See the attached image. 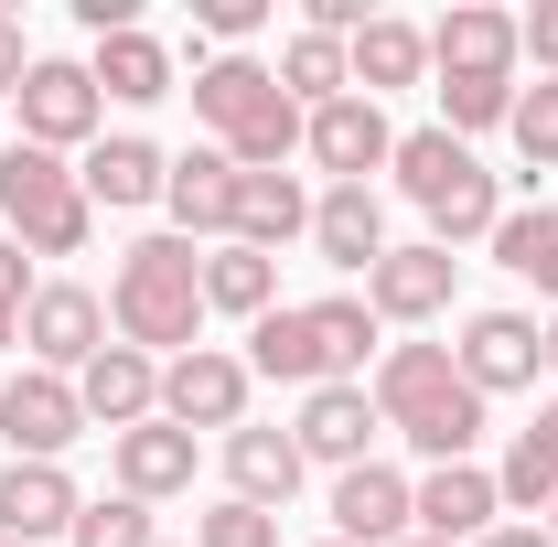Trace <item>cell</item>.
Masks as SVG:
<instances>
[{
    "instance_id": "obj_1",
    "label": "cell",
    "mask_w": 558,
    "mask_h": 547,
    "mask_svg": "<svg viewBox=\"0 0 558 547\" xmlns=\"http://www.w3.org/2000/svg\"><path fill=\"white\" fill-rule=\"evenodd\" d=\"M365 398H376V418L409 440L429 473H440V462H473V440H484V398H473V376L451 365V343H387L376 376H365Z\"/></svg>"
},
{
    "instance_id": "obj_2",
    "label": "cell",
    "mask_w": 558,
    "mask_h": 547,
    "mask_svg": "<svg viewBox=\"0 0 558 547\" xmlns=\"http://www.w3.org/2000/svg\"><path fill=\"white\" fill-rule=\"evenodd\" d=\"M108 333L140 343L150 365L161 354H194L205 343V258L183 236H140L119 258V279H108Z\"/></svg>"
},
{
    "instance_id": "obj_3",
    "label": "cell",
    "mask_w": 558,
    "mask_h": 547,
    "mask_svg": "<svg viewBox=\"0 0 558 547\" xmlns=\"http://www.w3.org/2000/svg\"><path fill=\"white\" fill-rule=\"evenodd\" d=\"M194 119L215 130V150L236 172H279L301 150V108L279 97V65H258V54H205L194 65Z\"/></svg>"
},
{
    "instance_id": "obj_4",
    "label": "cell",
    "mask_w": 558,
    "mask_h": 547,
    "mask_svg": "<svg viewBox=\"0 0 558 547\" xmlns=\"http://www.w3.org/2000/svg\"><path fill=\"white\" fill-rule=\"evenodd\" d=\"M86 226H97V205H86V183L65 172V150L11 139L0 150V236H22L33 258H75Z\"/></svg>"
},
{
    "instance_id": "obj_5",
    "label": "cell",
    "mask_w": 558,
    "mask_h": 547,
    "mask_svg": "<svg viewBox=\"0 0 558 547\" xmlns=\"http://www.w3.org/2000/svg\"><path fill=\"white\" fill-rule=\"evenodd\" d=\"M22 354H33L44 376H86V365L108 354V301H97L86 279H44V290L22 301Z\"/></svg>"
},
{
    "instance_id": "obj_6",
    "label": "cell",
    "mask_w": 558,
    "mask_h": 547,
    "mask_svg": "<svg viewBox=\"0 0 558 547\" xmlns=\"http://www.w3.org/2000/svg\"><path fill=\"white\" fill-rule=\"evenodd\" d=\"M247 354H226V343H194V354H172L161 365V418L172 429H247Z\"/></svg>"
},
{
    "instance_id": "obj_7",
    "label": "cell",
    "mask_w": 558,
    "mask_h": 547,
    "mask_svg": "<svg viewBox=\"0 0 558 547\" xmlns=\"http://www.w3.org/2000/svg\"><path fill=\"white\" fill-rule=\"evenodd\" d=\"M22 139L33 150H97V119H108V97H97V75L86 65H54V54H33V75H22Z\"/></svg>"
},
{
    "instance_id": "obj_8",
    "label": "cell",
    "mask_w": 558,
    "mask_h": 547,
    "mask_svg": "<svg viewBox=\"0 0 558 547\" xmlns=\"http://www.w3.org/2000/svg\"><path fill=\"white\" fill-rule=\"evenodd\" d=\"M0 440H11V462H65L75 440H86L75 376H44V365H22V376L0 387Z\"/></svg>"
},
{
    "instance_id": "obj_9",
    "label": "cell",
    "mask_w": 558,
    "mask_h": 547,
    "mask_svg": "<svg viewBox=\"0 0 558 547\" xmlns=\"http://www.w3.org/2000/svg\"><path fill=\"white\" fill-rule=\"evenodd\" d=\"M409 515H418V537L473 547V537H494V526H505V494H494L484 462H440V473L409 483Z\"/></svg>"
},
{
    "instance_id": "obj_10",
    "label": "cell",
    "mask_w": 558,
    "mask_h": 547,
    "mask_svg": "<svg viewBox=\"0 0 558 547\" xmlns=\"http://www.w3.org/2000/svg\"><path fill=\"white\" fill-rule=\"evenodd\" d=\"M451 365L473 376V398H515V387H537V365H548V343L526 312H473L462 343H451Z\"/></svg>"
},
{
    "instance_id": "obj_11",
    "label": "cell",
    "mask_w": 558,
    "mask_h": 547,
    "mask_svg": "<svg viewBox=\"0 0 558 547\" xmlns=\"http://www.w3.org/2000/svg\"><path fill=\"white\" fill-rule=\"evenodd\" d=\"M451 279H462V258L429 247V236H418V247H387V258L365 269V312H376V323H440V312H451Z\"/></svg>"
},
{
    "instance_id": "obj_12",
    "label": "cell",
    "mask_w": 558,
    "mask_h": 547,
    "mask_svg": "<svg viewBox=\"0 0 558 547\" xmlns=\"http://www.w3.org/2000/svg\"><path fill=\"white\" fill-rule=\"evenodd\" d=\"M301 150H312L333 183H365V172H387V161H398V130H387V108H376V97H333V108H312V119H301Z\"/></svg>"
},
{
    "instance_id": "obj_13",
    "label": "cell",
    "mask_w": 558,
    "mask_h": 547,
    "mask_svg": "<svg viewBox=\"0 0 558 547\" xmlns=\"http://www.w3.org/2000/svg\"><path fill=\"white\" fill-rule=\"evenodd\" d=\"M376 398L365 387H312L301 418H290V440H301V462H323V473H354V462H376Z\"/></svg>"
},
{
    "instance_id": "obj_14",
    "label": "cell",
    "mask_w": 558,
    "mask_h": 547,
    "mask_svg": "<svg viewBox=\"0 0 558 547\" xmlns=\"http://www.w3.org/2000/svg\"><path fill=\"white\" fill-rule=\"evenodd\" d=\"M75 409H86V429H140V418H161V365L140 354V343H108L86 376H75Z\"/></svg>"
},
{
    "instance_id": "obj_15",
    "label": "cell",
    "mask_w": 558,
    "mask_h": 547,
    "mask_svg": "<svg viewBox=\"0 0 558 547\" xmlns=\"http://www.w3.org/2000/svg\"><path fill=\"white\" fill-rule=\"evenodd\" d=\"M75 515H86V494H75L65 462H11V473H0V537L11 547L75 537Z\"/></svg>"
},
{
    "instance_id": "obj_16",
    "label": "cell",
    "mask_w": 558,
    "mask_h": 547,
    "mask_svg": "<svg viewBox=\"0 0 558 547\" xmlns=\"http://www.w3.org/2000/svg\"><path fill=\"white\" fill-rule=\"evenodd\" d=\"M333 537H344V547H398V537H418V515H409V473H387V462H354V473H333Z\"/></svg>"
},
{
    "instance_id": "obj_17",
    "label": "cell",
    "mask_w": 558,
    "mask_h": 547,
    "mask_svg": "<svg viewBox=\"0 0 558 547\" xmlns=\"http://www.w3.org/2000/svg\"><path fill=\"white\" fill-rule=\"evenodd\" d=\"M515 11H494V0H462V11H440L429 22V65L440 75H515Z\"/></svg>"
},
{
    "instance_id": "obj_18",
    "label": "cell",
    "mask_w": 558,
    "mask_h": 547,
    "mask_svg": "<svg viewBox=\"0 0 558 547\" xmlns=\"http://www.w3.org/2000/svg\"><path fill=\"white\" fill-rule=\"evenodd\" d=\"M161 205H172V236H183V247H194V236L226 247V236H236V161H226V150H183L172 183H161Z\"/></svg>"
},
{
    "instance_id": "obj_19",
    "label": "cell",
    "mask_w": 558,
    "mask_h": 547,
    "mask_svg": "<svg viewBox=\"0 0 558 547\" xmlns=\"http://www.w3.org/2000/svg\"><path fill=\"white\" fill-rule=\"evenodd\" d=\"M312 247H323V269H376V258H387V205H376V183H323V194H312Z\"/></svg>"
},
{
    "instance_id": "obj_20",
    "label": "cell",
    "mask_w": 558,
    "mask_h": 547,
    "mask_svg": "<svg viewBox=\"0 0 558 547\" xmlns=\"http://www.w3.org/2000/svg\"><path fill=\"white\" fill-rule=\"evenodd\" d=\"M108 462H119V494L140 505H161V494H194V429H172V418H140L108 440Z\"/></svg>"
},
{
    "instance_id": "obj_21",
    "label": "cell",
    "mask_w": 558,
    "mask_h": 547,
    "mask_svg": "<svg viewBox=\"0 0 558 547\" xmlns=\"http://www.w3.org/2000/svg\"><path fill=\"white\" fill-rule=\"evenodd\" d=\"M75 183H86V205L130 215V205H161V183H172V161H161V150H150L140 130H119V139H97V150L75 161Z\"/></svg>"
},
{
    "instance_id": "obj_22",
    "label": "cell",
    "mask_w": 558,
    "mask_h": 547,
    "mask_svg": "<svg viewBox=\"0 0 558 547\" xmlns=\"http://www.w3.org/2000/svg\"><path fill=\"white\" fill-rule=\"evenodd\" d=\"M247 376H279V387H333L323 376V333H312V301H279V312H258L247 323Z\"/></svg>"
},
{
    "instance_id": "obj_23",
    "label": "cell",
    "mask_w": 558,
    "mask_h": 547,
    "mask_svg": "<svg viewBox=\"0 0 558 547\" xmlns=\"http://www.w3.org/2000/svg\"><path fill=\"white\" fill-rule=\"evenodd\" d=\"M301 473H312V462H301V440H290V429H258V418H247V429H226V483H236V505H290V494H301Z\"/></svg>"
},
{
    "instance_id": "obj_24",
    "label": "cell",
    "mask_w": 558,
    "mask_h": 547,
    "mask_svg": "<svg viewBox=\"0 0 558 547\" xmlns=\"http://www.w3.org/2000/svg\"><path fill=\"white\" fill-rule=\"evenodd\" d=\"M290 236H312V194H301V172H236V247L279 258Z\"/></svg>"
},
{
    "instance_id": "obj_25",
    "label": "cell",
    "mask_w": 558,
    "mask_h": 547,
    "mask_svg": "<svg viewBox=\"0 0 558 547\" xmlns=\"http://www.w3.org/2000/svg\"><path fill=\"white\" fill-rule=\"evenodd\" d=\"M494 494H505V515H526V526L558 505V398L526 418V429H515V451L494 462Z\"/></svg>"
},
{
    "instance_id": "obj_26",
    "label": "cell",
    "mask_w": 558,
    "mask_h": 547,
    "mask_svg": "<svg viewBox=\"0 0 558 547\" xmlns=\"http://www.w3.org/2000/svg\"><path fill=\"white\" fill-rule=\"evenodd\" d=\"M344 65H354V97L418 86V75H429V33H418V22H398V11H376V22L344 44Z\"/></svg>"
},
{
    "instance_id": "obj_27",
    "label": "cell",
    "mask_w": 558,
    "mask_h": 547,
    "mask_svg": "<svg viewBox=\"0 0 558 547\" xmlns=\"http://www.w3.org/2000/svg\"><path fill=\"white\" fill-rule=\"evenodd\" d=\"M86 75H97V97H119V108H150V97H172V54H161V33H108L97 54H86Z\"/></svg>"
},
{
    "instance_id": "obj_28",
    "label": "cell",
    "mask_w": 558,
    "mask_h": 547,
    "mask_svg": "<svg viewBox=\"0 0 558 547\" xmlns=\"http://www.w3.org/2000/svg\"><path fill=\"white\" fill-rule=\"evenodd\" d=\"M205 312H236V323H258V312H279V258H258V247H205Z\"/></svg>"
},
{
    "instance_id": "obj_29",
    "label": "cell",
    "mask_w": 558,
    "mask_h": 547,
    "mask_svg": "<svg viewBox=\"0 0 558 547\" xmlns=\"http://www.w3.org/2000/svg\"><path fill=\"white\" fill-rule=\"evenodd\" d=\"M279 97L312 119V108H333V97H354V65H344V44L333 33H290L279 44Z\"/></svg>"
},
{
    "instance_id": "obj_30",
    "label": "cell",
    "mask_w": 558,
    "mask_h": 547,
    "mask_svg": "<svg viewBox=\"0 0 558 547\" xmlns=\"http://www.w3.org/2000/svg\"><path fill=\"white\" fill-rule=\"evenodd\" d=\"M484 247H494V269L537 279V290L558 301V205H505V226H494Z\"/></svg>"
},
{
    "instance_id": "obj_31",
    "label": "cell",
    "mask_w": 558,
    "mask_h": 547,
    "mask_svg": "<svg viewBox=\"0 0 558 547\" xmlns=\"http://www.w3.org/2000/svg\"><path fill=\"white\" fill-rule=\"evenodd\" d=\"M515 119V75H440V130H505Z\"/></svg>"
},
{
    "instance_id": "obj_32",
    "label": "cell",
    "mask_w": 558,
    "mask_h": 547,
    "mask_svg": "<svg viewBox=\"0 0 558 547\" xmlns=\"http://www.w3.org/2000/svg\"><path fill=\"white\" fill-rule=\"evenodd\" d=\"M515 150H526V172H558V75H537V86H515Z\"/></svg>"
},
{
    "instance_id": "obj_33",
    "label": "cell",
    "mask_w": 558,
    "mask_h": 547,
    "mask_svg": "<svg viewBox=\"0 0 558 547\" xmlns=\"http://www.w3.org/2000/svg\"><path fill=\"white\" fill-rule=\"evenodd\" d=\"M65 547H161V537H150V505H140V494H97V505L75 515Z\"/></svg>"
},
{
    "instance_id": "obj_34",
    "label": "cell",
    "mask_w": 558,
    "mask_h": 547,
    "mask_svg": "<svg viewBox=\"0 0 558 547\" xmlns=\"http://www.w3.org/2000/svg\"><path fill=\"white\" fill-rule=\"evenodd\" d=\"M194 547H279V515H269V505H236V494H226V505H205Z\"/></svg>"
},
{
    "instance_id": "obj_35",
    "label": "cell",
    "mask_w": 558,
    "mask_h": 547,
    "mask_svg": "<svg viewBox=\"0 0 558 547\" xmlns=\"http://www.w3.org/2000/svg\"><path fill=\"white\" fill-rule=\"evenodd\" d=\"M194 33H215L226 54H247V44L269 33V0H194Z\"/></svg>"
},
{
    "instance_id": "obj_36",
    "label": "cell",
    "mask_w": 558,
    "mask_h": 547,
    "mask_svg": "<svg viewBox=\"0 0 558 547\" xmlns=\"http://www.w3.org/2000/svg\"><path fill=\"white\" fill-rule=\"evenodd\" d=\"M515 44L537 54V75H558V0H537V11H515Z\"/></svg>"
},
{
    "instance_id": "obj_37",
    "label": "cell",
    "mask_w": 558,
    "mask_h": 547,
    "mask_svg": "<svg viewBox=\"0 0 558 547\" xmlns=\"http://www.w3.org/2000/svg\"><path fill=\"white\" fill-rule=\"evenodd\" d=\"M33 290H44V279H33V247H22V236H0V312H22Z\"/></svg>"
},
{
    "instance_id": "obj_38",
    "label": "cell",
    "mask_w": 558,
    "mask_h": 547,
    "mask_svg": "<svg viewBox=\"0 0 558 547\" xmlns=\"http://www.w3.org/2000/svg\"><path fill=\"white\" fill-rule=\"evenodd\" d=\"M22 75H33V44H22V22L0 11V97H22Z\"/></svg>"
},
{
    "instance_id": "obj_39",
    "label": "cell",
    "mask_w": 558,
    "mask_h": 547,
    "mask_svg": "<svg viewBox=\"0 0 558 547\" xmlns=\"http://www.w3.org/2000/svg\"><path fill=\"white\" fill-rule=\"evenodd\" d=\"M473 547H548V526H526V515H505L494 537H473Z\"/></svg>"
},
{
    "instance_id": "obj_40",
    "label": "cell",
    "mask_w": 558,
    "mask_h": 547,
    "mask_svg": "<svg viewBox=\"0 0 558 547\" xmlns=\"http://www.w3.org/2000/svg\"><path fill=\"white\" fill-rule=\"evenodd\" d=\"M11 343H22V312H0V354H11Z\"/></svg>"
},
{
    "instance_id": "obj_41",
    "label": "cell",
    "mask_w": 558,
    "mask_h": 547,
    "mask_svg": "<svg viewBox=\"0 0 558 547\" xmlns=\"http://www.w3.org/2000/svg\"><path fill=\"white\" fill-rule=\"evenodd\" d=\"M537 343H548V376H558V323H548V333H537Z\"/></svg>"
},
{
    "instance_id": "obj_42",
    "label": "cell",
    "mask_w": 558,
    "mask_h": 547,
    "mask_svg": "<svg viewBox=\"0 0 558 547\" xmlns=\"http://www.w3.org/2000/svg\"><path fill=\"white\" fill-rule=\"evenodd\" d=\"M398 547H440V537H398Z\"/></svg>"
},
{
    "instance_id": "obj_43",
    "label": "cell",
    "mask_w": 558,
    "mask_h": 547,
    "mask_svg": "<svg viewBox=\"0 0 558 547\" xmlns=\"http://www.w3.org/2000/svg\"><path fill=\"white\" fill-rule=\"evenodd\" d=\"M548 547H558V505H548Z\"/></svg>"
},
{
    "instance_id": "obj_44",
    "label": "cell",
    "mask_w": 558,
    "mask_h": 547,
    "mask_svg": "<svg viewBox=\"0 0 558 547\" xmlns=\"http://www.w3.org/2000/svg\"><path fill=\"white\" fill-rule=\"evenodd\" d=\"M323 547H344V537H323Z\"/></svg>"
},
{
    "instance_id": "obj_45",
    "label": "cell",
    "mask_w": 558,
    "mask_h": 547,
    "mask_svg": "<svg viewBox=\"0 0 558 547\" xmlns=\"http://www.w3.org/2000/svg\"><path fill=\"white\" fill-rule=\"evenodd\" d=\"M0 547H11V537H0Z\"/></svg>"
}]
</instances>
